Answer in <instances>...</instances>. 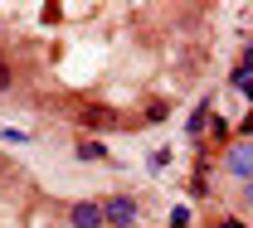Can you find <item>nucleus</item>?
Listing matches in <instances>:
<instances>
[{
  "instance_id": "20e7f679",
  "label": "nucleus",
  "mask_w": 253,
  "mask_h": 228,
  "mask_svg": "<svg viewBox=\"0 0 253 228\" xmlns=\"http://www.w3.org/2000/svg\"><path fill=\"white\" fill-rule=\"evenodd\" d=\"M102 224V204H73V228H97Z\"/></svg>"
},
{
  "instance_id": "9d476101",
  "label": "nucleus",
  "mask_w": 253,
  "mask_h": 228,
  "mask_svg": "<svg viewBox=\"0 0 253 228\" xmlns=\"http://www.w3.org/2000/svg\"><path fill=\"white\" fill-rule=\"evenodd\" d=\"M219 228H244V224H219Z\"/></svg>"
},
{
  "instance_id": "0eeeda50",
  "label": "nucleus",
  "mask_w": 253,
  "mask_h": 228,
  "mask_svg": "<svg viewBox=\"0 0 253 228\" xmlns=\"http://www.w3.org/2000/svg\"><path fill=\"white\" fill-rule=\"evenodd\" d=\"M0 141H15V146H25L30 136H25V131H15V127H5V131H0Z\"/></svg>"
},
{
  "instance_id": "1a4fd4ad",
  "label": "nucleus",
  "mask_w": 253,
  "mask_h": 228,
  "mask_svg": "<svg viewBox=\"0 0 253 228\" xmlns=\"http://www.w3.org/2000/svg\"><path fill=\"white\" fill-rule=\"evenodd\" d=\"M5 83H10V68H5V64H0V88H5Z\"/></svg>"
},
{
  "instance_id": "6e6552de",
  "label": "nucleus",
  "mask_w": 253,
  "mask_h": 228,
  "mask_svg": "<svg viewBox=\"0 0 253 228\" xmlns=\"http://www.w3.org/2000/svg\"><path fill=\"white\" fill-rule=\"evenodd\" d=\"M170 228H190V214H185V209H175V214H170Z\"/></svg>"
},
{
  "instance_id": "f257e3e1",
  "label": "nucleus",
  "mask_w": 253,
  "mask_h": 228,
  "mask_svg": "<svg viewBox=\"0 0 253 228\" xmlns=\"http://www.w3.org/2000/svg\"><path fill=\"white\" fill-rule=\"evenodd\" d=\"M102 219H107V224H131V219H136V199L112 195L107 204H102Z\"/></svg>"
},
{
  "instance_id": "f03ea898",
  "label": "nucleus",
  "mask_w": 253,
  "mask_h": 228,
  "mask_svg": "<svg viewBox=\"0 0 253 228\" xmlns=\"http://www.w3.org/2000/svg\"><path fill=\"white\" fill-rule=\"evenodd\" d=\"M229 170H234L239 180H253V146L249 141H239V146L229 151Z\"/></svg>"
},
{
  "instance_id": "39448f33",
  "label": "nucleus",
  "mask_w": 253,
  "mask_h": 228,
  "mask_svg": "<svg viewBox=\"0 0 253 228\" xmlns=\"http://www.w3.org/2000/svg\"><path fill=\"white\" fill-rule=\"evenodd\" d=\"M107 151L97 146V141H78V161H102Z\"/></svg>"
},
{
  "instance_id": "423d86ee",
  "label": "nucleus",
  "mask_w": 253,
  "mask_h": 228,
  "mask_svg": "<svg viewBox=\"0 0 253 228\" xmlns=\"http://www.w3.org/2000/svg\"><path fill=\"white\" fill-rule=\"evenodd\" d=\"M249 73H253V49H249V54H244V64L234 68V83H249Z\"/></svg>"
},
{
  "instance_id": "7ed1b4c3",
  "label": "nucleus",
  "mask_w": 253,
  "mask_h": 228,
  "mask_svg": "<svg viewBox=\"0 0 253 228\" xmlns=\"http://www.w3.org/2000/svg\"><path fill=\"white\" fill-rule=\"evenodd\" d=\"M78 122H83V127H112V122H117V112H112V107H78Z\"/></svg>"
},
{
  "instance_id": "9b49d317",
  "label": "nucleus",
  "mask_w": 253,
  "mask_h": 228,
  "mask_svg": "<svg viewBox=\"0 0 253 228\" xmlns=\"http://www.w3.org/2000/svg\"><path fill=\"white\" fill-rule=\"evenodd\" d=\"M249 199H253V185H249Z\"/></svg>"
},
{
  "instance_id": "f8f14e48",
  "label": "nucleus",
  "mask_w": 253,
  "mask_h": 228,
  "mask_svg": "<svg viewBox=\"0 0 253 228\" xmlns=\"http://www.w3.org/2000/svg\"><path fill=\"white\" fill-rule=\"evenodd\" d=\"M0 170H5V161H0Z\"/></svg>"
}]
</instances>
